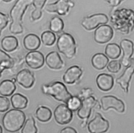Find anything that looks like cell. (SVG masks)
I'll list each match as a JSON object with an SVG mask.
<instances>
[{
  "mask_svg": "<svg viewBox=\"0 0 134 133\" xmlns=\"http://www.w3.org/2000/svg\"><path fill=\"white\" fill-rule=\"evenodd\" d=\"M3 1H4V2H10V1H11L12 0H3Z\"/></svg>",
  "mask_w": 134,
  "mask_h": 133,
  "instance_id": "b9f144b4",
  "label": "cell"
},
{
  "mask_svg": "<svg viewBox=\"0 0 134 133\" xmlns=\"http://www.w3.org/2000/svg\"><path fill=\"white\" fill-rule=\"evenodd\" d=\"M93 66L97 69H104L108 63V57L104 54L98 53L94 54L91 59Z\"/></svg>",
  "mask_w": 134,
  "mask_h": 133,
  "instance_id": "603a6c76",
  "label": "cell"
},
{
  "mask_svg": "<svg viewBox=\"0 0 134 133\" xmlns=\"http://www.w3.org/2000/svg\"><path fill=\"white\" fill-rule=\"evenodd\" d=\"M49 28L51 32L59 33L61 32L64 28V22L61 18L55 16L52 18L49 23Z\"/></svg>",
  "mask_w": 134,
  "mask_h": 133,
  "instance_id": "484cf974",
  "label": "cell"
},
{
  "mask_svg": "<svg viewBox=\"0 0 134 133\" xmlns=\"http://www.w3.org/2000/svg\"><path fill=\"white\" fill-rule=\"evenodd\" d=\"M14 64V61L8 54L0 49V66L5 69L12 68Z\"/></svg>",
  "mask_w": 134,
  "mask_h": 133,
  "instance_id": "83f0119b",
  "label": "cell"
},
{
  "mask_svg": "<svg viewBox=\"0 0 134 133\" xmlns=\"http://www.w3.org/2000/svg\"><path fill=\"white\" fill-rule=\"evenodd\" d=\"M71 0H58L56 2L48 4L45 6V10L49 12L57 13L60 15H66L69 11Z\"/></svg>",
  "mask_w": 134,
  "mask_h": 133,
  "instance_id": "4fadbf2b",
  "label": "cell"
},
{
  "mask_svg": "<svg viewBox=\"0 0 134 133\" xmlns=\"http://www.w3.org/2000/svg\"><path fill=\"white\" fill-rule=\"evenodd\" d=\"M12 80L13 81V82H15L16 81V78H12Z\"/></svg>",
  "mask_w": 134,
  "mask_h": 133,
  "instance_id": "60d3db41",
  "label": "cell"
},
{
  "mask_svg": "<svg viewBox=\"0 0 134 133\" xmlns=\"http://www.w3.org/2000/svg\"><path fill=\"white\" fill-rule=\"evenodd\" d=\"M109 127V124L100 114L96 113L95 117L87 125L88 130L90 133H104Z\"/></svg>",
  "mask_w": 134,
  "mask_h": 133,
  "instance_id": "5b68a950",
  "label": "cell"
},
{
  "mask_svg": "<svg viewBox=\"0 0 134 133\" xmlns=\"http://www.w3.org/2000/svg\"><path fill=\"white\" fill-rule=\"evenodd\" d=\"M83 73L82 69L78 66L74 65L69 67L63 76L64 82L68 84H73L78 80Z\"/></svg>",
  "mask_w": 134,
  "mask_h": 133,
  "instance_id": "2e32d148",
  "label": "cell"
},
{
  "mask_svg": "<svg viewBox=\"0 0 134 133\" xmlns=\"http://www.w3.org/2000/svg\"><path fill=\"white\" fill-rule=\"evenodd\" d=\"M121 68V64L120 62L117 61H111L107 66V70L113 73H116L119 71Z\"/></svg>",
  "mask_w": 134,
  "mask_h": 133,
  "instance_id": "1f68e13d",
  "label": "cell"
},
{
  "mask_svg": "<svg viewBox=\"0 0 134 133\" xmlns=\"http://www.w3.org/2000/svg\"><path fill=\"white\" fill-rule=\"evenodd\" d=\"M42 92L51 95L58 101L63 102L66 104L72 98V95L68 91L65 86L60 81H54L42 86Z\"/></svg>",
  "mask_w": 134,
  "mask_h": 133,
  "instance_id": "3957f363",
  "label": "cell"
},
{
  "mask_svg": "<svg viewBox=\"0 0 134 133\" xmlns=\"http://www.w3.org/2000/svg\"><path fill=\"white\" fill-rule=\"evenodd\" d=\"M108 21L107 16L104 14H96L85 17L82 21V26L87 30H92L99 25L106 24Z\"/></svg>",
  "mask_w": 134,
  "mask_h": 133,
  "instance_id": "8992f818",
  "label": "cell"
},
{
  "mask_svg": "<svg viewBox=\"0 0 134 133\" xmlns=\"http://www.w3.org/2000/svg\"><path fill=\"white\" fill-rule=\"evenodd\" d=\"M57 46L59 51L67 58L71 59L76 53V43L73 37L69 33H62L58 38Z\"/></svg>",
  "mask_w": 134,
  "mask_h": 133,
  "instance_id": "277c9868",
  "label": "cell"
},
{
  "mask_svg": "<svg viewBox=\"0 0 134 133\" xmlns=\"http://www.w3.org/2000/svg\"><path fill=\"white\" fill-rule=\"evenodd\" d=\"M60 133H77V131L72 127H66L63 128Z\"/></svg>",
  "mask_w": 134,
  "mask_h": 133,
  "instance_id": "d590c367",
  "label": "cell"
},
{
  "mask_svg": "<svg viewBox=\"0 0 134 133\" xmlns=\"http://www.w3.org/2000/svg\"><path fill=\"white\" fill-rule=\"evenodd\" d=\"M15 82L12 80L6 79L0 83V94L3 96H10L16 89Z\"/></svg>",
  "mask_w": 134,
  "mask_h": 133,
  "instance_id": "7402d4cb",
  "label": "cell"
},
{
  "mask_svg": "<svg viewBox=\"0 0 134 133\" xmlns=\"http://www.w3.org/2000/svg\"><path fill=\"white\" fill-rule=\"evenodd\" d=\"M92 90L90 88H84L81 90V94H80V97L83 98V99L86 98L88 96H91L92 94Z\"/></svg>",
  "mask_w": 134,
  "mask_h": 133,
  "instance_id": "e575fe53",
  "label": "cell"
},
{
  "mask_svg": "<svg viewBox=\"0 0 134 133\" xmlns=\"http://www.w3.org/2000/svg\"><path fill=\"white\" fill-rule=\"evenodd\" d=\"M106 55L111 59H116L119 57L121 54V49L118 45L115 43L108 44L105 50Z\"/></svg>",
  "mask_w": 134,
  "mask_h": 133,
  "instance_id": "d4e9b609",
  "label": "cell"
},
{
  "mask_svg": "<svg viewBox=\"0 0 134 133\" xmlns=\"http://www.w3.org/2000/svg\"><path fill=\"white\" fill-rule=\"evenodd\" d=\"M0 133H3V129L1 125H0Z\"/></svg>",
  "mask_w": 134,
  "mask_h": 133,
  "instance_id": "ab89813d",
  "label": "cell"
},
{
  "mask_svg": "<svg viewBox=\"0 0 134 133\" xmlns=\"http://www.w3.org/2000/svg\"><path fill=\"white\" fill-rule=\"evenodd\" d=\"M82 104V101L77 96H72L69 101L67 105L68 107L72 111H75L79 109Z\"/></svg>",
  "mask_w": 134,
  "mask_h": 133,
  "instance_id": "4dcf8cb0",
  "label": "cell"
},
{
  "mask_svg": "<svg viewBox=\"0 0 134 133\" xmlns=\"http://www.w3.org/2000/svg\"><path fill=\"white\" fill-rule=\"evenodd\" d=\"M9 21V19L8 16L4 13L0 12V36L2 31L7 26Z\"/></svg>",
  "mask_w": 134,
  "mask_h": 133,
  "instance_id": "836d02e7",
  "label": "cell"
},
{
  "mask_svg": "<svg viewBox=\"0 0 134 133\" xmlns=\"http://www.w3.org/2000/svg\"><path fill=\"white\" fill-rule=\"evenodd\" d=\"M36 116L39 121L47 122L51 119L52 112L49 108L44 106H40L36 111Z\"/></svg>",
  "mask_w": 134,
  "mask_h": 133,
  "instance_id": "cb8c5ba5",
  "label": "cell"
},
{
  "mask_svg": "<svg viewBox=\"0 0 134 133\" xmlns=\"http://www.w3.org/2000/svg\"><path fill=\"white\" fill-rule=\"evenodd\" d=\"M13 107L15 109L22 110L26 107L28 104V99L24 95L16 93L13 94L10 98Z\"/></svg>",
  "mask_w": 134,
  "mask_h": 133,
  "instance_id": "44dd1931",
  "label": "cell"
},
{
  "mask_svg": "<svg viewBox=\"0 0 134 133\" xmlns=\"http://www.w3.org/2000/svg\"><path fill=\"white\" fill-rule=\"evenodd\" d=\"M4 69H5L4 68H3L2 66H0V77H1V76H2V73L3 72Z\"/></svg>",
  "mask_w": 134,
  "mask_h": 133,
  "instance_id": "f35d334b",
  "label": "cell"
},
{
  "mask_svg": "<svg viewBox=\"0 0 134 133\" xmlns=\"http://www.w3.org/2000/svg\"><path fill=\"white\" fill-rule=\"evenodd\" d=\"M41 44V41L38 35L33 33L26 35L23 40L25 48L28 51H35L38 49Z\"/></svg>",
  "mask_w": 134,
  "mask_h": 133,
  "instance_id": "d6986e66",
  "label": "cell"
},
{
  "mask_svg": "<svg viewBox=\"0 0 134 133\" xmlns=\"http://www.w3.org/2000/svg\"><path fill=\"white\" fill-rule=\"evenodd\" d=\"M113 30L111 27L107 25L98 26L95 30L94 38L95 41L98 43L103 44L109 41L113 36Z\"/></svg>",
  "mask_w": 134,
  "mask_h": 133,
  "instance_id": "9c48e42d",
  "label": "cell"
},
{
  "mask_svg": "<svg viewBox=\"0 0 134 133\" xmlns=\"http://www.w3.org/2000/svg\"><path fill=\"white\" fill-rule=\"evenodd\" d=\"M123 0H108V3L112 6H116L118 5Z\"/></svg>",
  "mask_w": 134,
  "mask_h": 133,
  "instance_id": "8d00e7d4",
  "label": "cell"
},
{
  "mask_svg": "<svg viewBox=\"0 0 134 133\" xmlns=\"http://www.w3.org/2000/svg\"><path fill=\"white\" fill-rule=\"evenodd\" d=\"M120 46L123 53L121 64L125 67H127L129 64L130 59L133 53V43L129 40L124 39L120 42Z\"/></svg>",
  "mask_w": 134,
  "mask_h": 133,
  "instance_id": "9a60e30c",
  "label": "cell"
},
{
  "mask_svg": "<svg viewBox=\"0 0 134 133\" xmlns=\"http://www.w3.org/2000/svg\"><path fill=\"white\" fill-rule=\"evenodd\" d=\"M97 103L98 101L92 95L84 99L77 111L78 116L82 119H87L91 114L92 109L97 104Z\"/></svg>",
  "mask_w": 134,
  "mask_h": 133,
  "instance_id": "7c38bea8",
  "label": "cell"
},
{
  "mask_svg": "<svg viewBox=\"0 0 134 133\" xmlns=\"http://www.w3.org/2000/svg\"><path fill=\"white\" fill-rule=\"evenodd\" d=\"M47 66L52 69H60L64 65L63 62L59 53L56 51L49 53L44 59Z\"/></svg>",
  "mask_w": 134,
  "mask_h": 133,
  "instance_id": "e0dca14e",
  "label": "cell"
},
{
  "mask_svg": "<svg viewBox=\"0 0 134 133\" xmlns=\"http://www.w3.org/2000/svg\"><path fill=\"white\" fill-rule=\"evenodd\" d=\"M37 128L34 118L30 116L25 122L21 129V133H37Z\"/></svg>",
  "mask_w": 134,
  "mask_h": 133,
  "instance_id": "f1b7e54d",
  "label": "cell"
},
{
  "mask_svg": "<svg viewBox=\"0 0 134 133\" xmlns=\"http://www.w3.org/2000/svg\"><path fill=\"white\" fill-rule=\"evenodd\" d=\"M87 124V119H84V120L81 123V127L82 128H84Z\"/></svg>",
  "mask_w": 134,
  "mask_h": 133,
  "instance_id": "74e56055",
  "label": "cell"
},
{
  "mask_svg": "<svg viewBox=\"0 0 134 133\" xmlns=\"http://www.w3.org/2000/svg\"><path fill=\"white\" fill-rule=\"evenodd\" d=\"M134 74V58L130 59L129 64L121 76L116 79V82L126 93L128 92L129 82L132 75Z\"/></svg>",
  "mask_w": 134,
  "mask_h": 133,
  "instance_id": "30bf717a",
  "label": "cell"
},
{
  "mask_svg": "<svg viewBox=\"0 0 134 133\" xmlns=\"http://www.w3.org/2000/svg\"><path fill=\"white\" fill-rule=\"evenodd\" d=\"M32 4V0H17L11 8L9 15L12 20L9 30L13 34H19L23 32V27L21 24L23 16L27 8Z\"/></svg>",
  "mask_w": 134,
  "mask_h": 133,
  "instance_id": "6da1fadb",
  "label": "cell"
},
{
  "mask_svg": "<svg viewBox=\"0 0 134 133\" xmlns=\"http://www.w3.org/2000/svg\"><path fill=\"white\" fill-rule=\"evenodd\" d=\"M10 106L9 99L5 96H0V112H4L8 110Z\"/></svg>",
  "mask_w": 134,
  "mask_h": 133,
  "instance_id": "d6a6232c",
  "label": "cell"
},
{
  "mask_svg": "<svg viewBox=\"0 0 134 133\" xmlns=\"http://www.w3.org/2000/svg\"><path fill=\"white\" fill-rule=\"evenodd\" d=\"M25 119L26 116L24 112L13 108L5 113L2 118V124L6 131L15 132L23 127Z\"/></svg>",
  "mask_w": 134,
  "mask_h": 133,
  "instance_id": "7a4b0ae2",
  "label": "cell"
},
{
  "mask_svg": "<svg viewBox=\"0 0 134 133\" xmlns=\"http://www.w3.org/2000/svg\"><path fill=\"white\" fill-rule=\"evenodd\" d=\"M25 62L32 69H38L44 64V58L43 54L38 51L28 52L25 56Z\"/></svg>",
  "mask_w": 134,
  "mask_h": 133,
  "instance_id": "8fae6325",
  "label": "cell"
},
{
  "mask_svg": "<svg viewBox=\"0 0 134 133\" xmlns=\"http://www.w3.org/2000/svg\"><path fill=\"white\" fill-rule=\"evenodd\" d=\"M53 115L55 121L61 125L69 123L73 117L72 111L67 105L64 104H61L56 107Z\"/></svg>",
  "mask_w": 134,
  "mask_h": 133,
  "instance_id": "52a82bcc",
  "label": "cell"
},
{
  "mask_svg": "<svg viewBox=\"0 0 134 133\" xmlns=\"http://www.w3.org/2000/svg\"><path fill=\"white\" fill-rule=\"evenodd\" d=\"M41 40L44 45L51 46L55 42L56 37L53 32L50 31H46L42 33Z\"/></svg>",
  "mask_w": 134,
  "mask_h": 133,
  "instance_id": "f546056e",
  "label": "cell"
},
{
  "mask_svg": "<svg viewBox=\"0 0 134 133\" xmlns=\"http://www.w3.org/2000/svg\"><path fill=\"white\" fill-rule=\"evenodd\" d=\"M16 81L25 88H30L34 84L35 76L29 69H24L19 71L16 76Z\"/></svg>",
  "mask_w": 134,
  "mask_h": 133,
  "instance_id": "5bb4252c",
  "label": "cell"
},
{
  "mask_svg": "<svg viewBox=\"0 0 134 133\" xmlns=\"http://www.w3.org/2000/svg\"><path fill=\"white\" fill-rule=\"evenodd\" d=\"M47 0H32V4L34 6L35 9L32 11L31 18L32 20H38L41 17V9Z\"/></svg>",
  "mask_w": 134,
  "mask_h": 133,
  "instance_id": "4316f807",
  "label": "cell"
},
{
  "mask_svg": "<svg viewBox=\"0 0 134 133\" xmlns=\"http://www.w3.org/2000/svg\"><path fill=\"white\" fill-rule=\"evenodd\" d=\"M96 81L98 87L104 91L110 90L113 88L114 83L112 76L105 73L98 75Z\"/></svg>",
  "mask_w": 134,
  "mask_h": 133,
  "instance_id": "ac0fdd59",
  "label": "cell"
},
{
  "mask_svg": "<svg viewBox=\"0 0 134 133\" xmlns=\"http://www.w3.org/2000/svg\"><path fill=\"white\" fill-rule=\"evenodd\" d=\"M101 106L103 110L106 111L113 108L119 113L125 111V104L120 99L113 95H105L100 99Z\"/></svg>",
  "mask_w": 134,
  "mask_h": 133,
  "instance_id": "ba28073f",
  "label": "cell"
},
{
  "mask_svg": "<svg viewBox=\"0 0 134 133\" xmlns=\"http://www.w3.org/2000/svg\"><path fill=\"white\" fill-rule=\"evenodd\" d=\"M1 45L5 51L10 52L17 48L18 42L17 38L14 36H6L1 40Z\"/></svg>",
  "mask_w": 134,
  "mask_h": 133,
  "instance_id": "ffe728a7",
  "label": "cell"
}]
</instances>
